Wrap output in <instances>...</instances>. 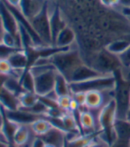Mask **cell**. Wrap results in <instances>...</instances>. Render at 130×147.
Listing matches in <instances>:
<instances>
[{
    "label": "cell",
    "instance_id": "cell-47",
    "mask_svg": "<svg viewBox=\"0 0 130 147\" xmlns=\"http://www.w3.org/2000/svg\"><path fill=\"white\" fill-rule=\"evenodd\" d=\"M129 144H130V143H129Z\"/></svg>",
    "mask_w": 130,
    "mask_h": 147
},
{
    "label": "cell",
    "instance_id": "cell-9",
    "mask_svg": "<svg viewBox=\"0 0 130 147\" xmlns=\"http://www.w3.org/2000/svg\"><path fill=\"white\" fill-rule=\"evenodd\" d=\"M103 76H108V75H103L102 73L98 72L95 68L91 67L90 66L84 63V64L81 65L73 71V73L68 79V82H86L91 79H95L97 77H101Z\"/></svg>",
    "mask_w": 130,
    "mask_h": 147
},
{
    "label": "cell",
    "instance_id": "cell-32",
    "mask_svg": "<svg viewBox=\"0 0 130 147\" xmlns=\"http://www.w3.org/2000/svg\"><path fill=\"white\" fill-rule=\"evenodd\" d=\"M45 145L46 143L43 141L41 136H36L30 144V147H45Z\"/></svg>",
    "mask_w": 130,
    "mask_h": 147
},
{
    "label": "cell",
    "instance_id": "cell-14",
    "mask_svg": "<svg viewBox=\"0 0 130 147\" xmlns=\"http://www.w3.org/2000/svg\"><path fill=\"white\" fill-rule=\"evenodd\" d=\"M41 138L46 143V144H51L55 147H65L67 144L66 132L55 127L51 128Z\"/></svg>",
    "mask_w": 130,
    "mask_h": 147
},
{
    "label": "cell",
    "instance_id": "cell-35",
    "mask_svg": "<svg viewBox=\"0 0 130 147\" xmlns=\"http://www.w3.org/2000/svg\"><path fill=\"white\" fill-rule=\"evenodd\" d=\"M5 33V27H4V24H3V22H2V19H1V17H0V44L2 43V39H3V36H4Z\"/></svg>",
    "mask_w": 130,
    "mask_h": 147
},
{
    "label": "cell",
    "instance_id": "cell-37",
    "mask_svg": "<svg viewBox=\"0 0 130 147\" xmlns=\"http://www.w3.org/2000/svg\"><path fill=\"white\" fill-rule=\"evenodd\" d=\"M120 5H121L123 8H130V0H120Z\"/></svg>",
    "mask_w": 130,
    "mask_h": 147
},
{
    "label": "cell",
    "instance_id": "cell-8",
    "mask_svg": "<svg viewBox=\"0 0 130 147\" xmlns=\"http://www.w3.org/2000/svg\"><path fill=\"white\" fill-rule=\"evenodd\" d=\"M57 73L58 71L54 69L35 76V91L36 95L43 97L54 90Z\"/></svg>",
    "mask_w": 130,
    "mask_h": 147
},
{
    "label": "cell",
    "instance_id": "cell-10",
    "mask_svg": "<svg viewBox=\"0 0 130 147\" xmlns=\"http://www.w3.org/2000/svg\"><path fill=\"white\" fill-rule=\"evenodd\" d=\"M49 13H50V25H51V38H52V46H53L59 34L67 26V24L65 19L63 18V15L59 6L54 7L52 11L49 10Z\"/></svg>",
    "mask_w": 130,
    "mask_h": 147
},
{
    "label": "cell",
    "instance_id": "cell-25",
    "mask_svg": "<svg viewBox=\"0 0 130 147\" xmlns=\"http://www.w3.org/2000/svg\"><path fill=\"white\" fill-rule=\"evenodd\" d=\"M20 84L22 86L23 90L28 92H34L35 91V77L32 75L29 68L27 69L20 79Z\"/></svg>",
    "mask_w": 130,
    "mask_h": 147
},
{
    "label": "cell",
    "instance_id": "cell-5",
    "mask_svg": "<svg viewBox=\"0 0 130 147\" xmlns=\"http://www.w3.org/2000/svg\"><path fill=\"white\" fill-rule=\"evenodd\" d=\"M71 92H88L91 90L100 92H113L116 88V78L114 75L103 76L86 82H69Z\"/></svg>",
    "mask_w": 130,
    "mask_h": 147
},
{
    "label": "cell",
    "instance_id": "cell-43",
    "mask_svg": "<svg viewBox=\"0 0 130 147\" xmlns=\"http://www.w3.org/2000/svg\"><path fill=\"white\" fill-rule=\"evenodd\" d=\"M9 145L5 144V143H2V142H0V147H8Z\"/></svg>",
    "mask_w": 130,
    "mask_h": 147
},
{
    "label": "cell",
    "instance_id": "cell-19",
    "mask_svg": "<svg viewBox=\"0 0 130 147\" xmlns=\"http://www.w3.org/2000/svg\"><path fill=\"white\" fill-rule=\"evenodd\" d=\"M130 46L129 39H117L110 42L109 44L104 47L108 51L114 55H121L124 51H126Z\"/></svg>",
    "mask_w": 130,
    "mask_h": 147
},
{
    "label": "cell",
    "instance_id": "cell-29",
    "mask_svg": "<svg viewBox=\"0 0 130 147\" xmlns=\"http://www.w3.org/2000/svg\"><path fill=\"white\" fill-rule=\"evenodd\" d=\"M119 59H120L123 67H130V46L122 54L119 55Z\"/></svg>",
    "mask_w": 130,
    "mask_h": 147
},
{
    "label": "cell",
    "instance_id": "cell-20",
    "mask_svg": "<svg viewBox=\"0 0 130 147\" xmlns=\"http://www.w3.org/2000/svg\"><path fill=\"white\" fill-rule=\"evenodd\" d=\"M54 90L58 94V96H67L71 95L72 92L70 89V83L67 81V79L62 76L59 72L56 75V80H55V86H54Z\"/></svg>",
    "mask_w": 130,
    "mask_h": 147
},
{
    "label": "cell",
    "instance_id": "cell-18",
    "mask_svg": "<svg viewBox=\"0 0 130 147\" xmlns=\"http://www.w3.org/2000/svg\"><path fill=\"white\" fill-rule=\"evenodd\" d=\"M117 139L130 142V122L125 119H117L114 124Z\"/></svg>",
    "mask_w": 130,
    "mask_h": 147
},
{
    "label": "cell",
    "instance_id": "cell-6",
    "mask_svg": "<svg viewBox=\"0 0 130 147\" xmlns=\"http://www.w3.org/2000/svg\"><path fill=\"white\" fill-rule=\"evenodd\" d=\"M30 22L43 45L45 46H52V38L50 25V13L47 2L43 9L36 17H34L30 20Z\"/></svg>",
    "mask_w": 130,
    "mask_h": 147
},
{
    "label": "cell",
    "instance_id": "cell-33",
    "mask_svg": "<svg viewBox=\"0 0 130 147\" xmlns=\"http://www.w3.org/2000/svg\"><path fill=\"white\" fill-rule=\"evenodd\" d=\"M129 141H124L121 139H117L110 147H130Z\"/></svg>",
    "mask_w": 130,
    "mask_h": 147
},
{
    "label": "cell",
    "instance_id": "cell-41",
    "mask_svg": "<svg viewBox=\"0 0 130 147\" xmlns=\"http://www.w3.org/2000/svg\"><path fill=\"white\" fill-rule=\"evenodd\" d=\"M2 128H3V114L1 109H0V131L2 130Z\"/></svg>",
    "mask_w": 130,
    "mask_h": 147
},
{
    "label": "cell",
    "instance_id": "cell-7",
    "mask_svg": "<svg viewBox=\"0 0 130 147\" xmlns=\"http://www.w3.org/2000/svg\"><path fill=\"white\" fill-rule=\"evenodd\" d=\"M0 17L2 19L5 30L15 37L20 46L23 50L22 44H21L20 35V24L17 22L15 16L7 7L5 0H0Z\"/></svg>",
    "mask_w": 130,
    "mask_h": 147
},
{
    "label": "cell",
    "instance_id": "cell-31",
    "mask_svg": "<svg viewBox=\"0 0 130 147\" xmlns=\"http://www.w3.org/2000/svg\"><path fill=\"white\" fill-rule=\"evenodd\" d=\"M72 98L78 103L80 107L85 106V100H86V92H76L72 94Z\"/></svg>",
    "mask_w": 130,
    "mask_h": 147
},
{
    "label": "cell",
    "instance_id": "cell-11",
    "mask_svg": "<svg viewBox=\"0 0 130 147\" xmlns=\"http://www.w3.org/2000/svg\"><path fill=\"white\" fill-rule=\"evenodd\" d=\"M46 5L44 0H20V11L28 20L36 17Z\"/></svg>",
    "mask_w": 130,
    "mask_h": 147
},
{
    "label": "cell",
    "instance_id": "cell-30",
    "mask_svg": "<svg viewBox=\"0 0 130 147\" xmlns=\"http://www.w3.org/2000/svg\"><path fill=\"white\" fill-rule=\"evenodd\" d=\"M88 147H109L108 145L98 135H96L92 142L88 145Z\"/></svg>",
    "mask_w": 130,
    "mask_h": 147
},
{
    "label": "cell",
    "instance_id": "cell-17",
    "mask_svg": "<svg viewBox=\"0 0 130 147\" xmlns=\"http://www.w3.org/2000/svg\"><path fill=\"white\" fill-rule=\"evenodd\" d=\"M75 39H76V35H75L73 29L69 26H67L59 34L53 46H57L59 48H68L72 46V45L75 42Z\"/></svg>",
    "mask_w": 130,
    "mask_h": 147
},
{
    "label": "cell",
    "instance_id": "cell-12",
    "mask_svg": "<svg viewBox=\"0 0 130 147\" xmlns=\"http://www.w3.org/2000/svg\"><path fill=\"white\" fill-rule=\"evenodd\" d=\"M5 113L10 121L15 122L18 125H31L34 121L42 117L21 108L15 111H6L5 109Z\"/></svg>",
    "mask_w": 130,
    "mask_h": 147
},
{
    "label": "cell",
    "instance_id": "cell-4",
    "mask_svg": "<svg viewBox=\"0 0 130 147\" xmlns=\"http://www.w3.org/2000/svg\"><path fill=\"white\" fill-rule=\"evenodd\" d=\"M86 64L103 75H113L117 70L123 68L119 56L111 53L105 48L94 53Z\"/></svg>",
    "mask_w": 130,
    "mask_h": 147
},
{
    "label": "cell",
    "instance_id": "cell-21",
    "mask_svg": "<svg viewBox=\"0 0 130 147\" xmlns=\"http://www.w3.org/2000/svg\"><path fill=\"white\" fill-rule=\"evenodd\" d=\"M53 126L46 117H41L30 125V129L37 136H42L46 134Z\"/></svg>",
    "mask_w": 130,
    "mask_h": 147
},
{
    "label": "cell",
    "instance_id": "cell-39",
    "mask_svg": "<svg viewBox=\"0 0 130 147\" xmlns=\"http://www.w3.org/2000/svg\"><path fill=\"white\" fill-rule=\"evenodd\" d=\"M100 3L103 6H106V7H111L110 5V1L109 0H100Z\"/></svg>",
    "mask_w": 130,
    "mask_h": 147
},
{
    "label": "cell",
    "instance_id": "cell-13",
    "mask_svg": "<svg viewBox=\"0 0 130 147\" xmlns=\"http://www.w3.org/2000/svg\"><path fill=\"white\" fill-rule=\"evenodd\" d=\"M108 92H100L96 90L86 92L85 107L90 111L100 110L104 106V104L112 99H105V95Z\"/></svg>",
    "mask_w": 130,
    "mask_h": 147
},
{
    "label": "cell",
    "instance_id": "cell-38",
    "mask_svg": "<svg viewBox=\"0 0 130 147\" xmlns=\"http://www.w3.org/2000/svg\"><path fill=\"white\" fill-rule=\"evenodd\" d=\"M122 14L127 18H130V8H123L122 9Z\"/></svg>",
    "mask_w": 130,
    "mask_h": 147
},
{
    "label": "cell",
    "instance_id": "cell-34",
    "mask_svg": "<svg viewBox=\"0 0 130 147\" xmlns=\"http://www.w3.org/2000/svg\"><path fill=\"white\" fill-rule=\"evenodd\" d=\"M5 1L9 5L16 7V8H19L20 4V0H5Z\"/></svg>",
    "mask_w": 130,
    "mask_h": 147
},
{
    "label": "cell",
    "instance_id": "cell-28",
    "mask_svg": "<svg viewBox=\"0 0 130 147\" xmlns=\"http://www.w3.org/2000/svg\"><path fill=\"white\" fill-rule=\"evenodd\" d=\"M19 49L11 48L3 44H0V59H8L9 56Z\"/></svg>",
    "mask_w": 130,
    "mask_h": 147
},
{
    "label": "cell",
    "instance_id": "cell-24",
    "mask_svg": "<svg viewBox=\"0 0 130 147\" xmlns=\"http://www.w3.org/2000/svg\"><path fill=\"white\" fill-rule=\"evenodd\" d=\"M4 88H5L6 90H8L11 92H13L18 97L21 93H23L25 91L20 84V81L13 76H8L6 77V80L4 84Z\"/></svg>",
    "mask_w": 130,
    "mask_h": 147
},
{
    "label": "cell",
    "instance_id": "cell-46",
    "mask_svg": "<svg viewBox=\"0 0 130 147\" xmlns=\"http://www.w3.org/2000/svg\"><path fill=\"white\" fill-rule=\"evenodd\" d=\"M127 20H128V22H129V23H130V18H127Z\"/></svg>",
    "mask_w": 130,
    "mask_h": 147
},
{
    "label": "cell",
    "instance_id": "cell-2",
    "mask_svg": "<svg viewBox=\"0 0 130 147\" xmlns=\"http://www.w3.org/2000/svg\"><path fill=\"white\" fill-rule=\"evenodd\" d=\"M51 60L56 70L66 77L67 81L73 71L85 63L80 51L77 49L72 48L59 52L52 56Z\"/></svg>",
    "mask_w": 130,
    "mask_h": 147
},
{
    "label": "cell",
    "instance_id": "cell-36",
    "mask_svg": "<svg viewBox=\"0 0 130 147\" xmlns=\"http://www.w3.org/2000/svg\"><path fill=\"white\" fill-rule=\"evenodd\" d=\"M6 76H4V75H1L0 74V91H1V90L4 88V84H5V82L6 80Z\"/></svg>",
    "mask_w": 130,
    "mask_h": 147
},
{
    "label": "cell",
    "instance_id": "cell-40",
    "mask_svg": "<svg viewBox=\"0 0 130 147\" xmlns=\"http://www.w3.org/2000/svg\"><path fill=\"white\" fill-rule=\"evenodd\" d=\"M110 1V5L111 6H114L120 4V0H109Z\"/></svg>",
    "mask_w": 130,
    "mask_h": 147
},
{
    "label": "cell",
    "instance_id": "cell-3",
    "mask_svg": "<svg viewBox=\"0 0 130 147\" xmlns=\"http://www.w3.org/2000/svg\"><path fill=\"white\" fill-rule=\"evenodd\" d=\"M123 68L113 74L116 78L113 98L117 105V119H125L126 113L130 108V78H126Z\"/></svg>",
    "mask_w": 130,
    "mask_h": 147
},
{
    "label": "cell",
    "instance_id": "cell-16",
    "mask_svg": "<svg viewBox=\"0 0 130 147\" xmlns=\"http://www.w3.org/2000/svg\"><path fill=\"white\" fill-rule=\"evenodd\" d=\"M13 69L27 70L29 68V62L27 52L24 50H17L7 59Z\"/></svg>",
    "mask_w": 130,
    "mask_h": 147
},
{
    "label": "cell",
    "instance_id": "cell-1",
    "mask_svg": "<svg viewBox=\"0 0 130 147\" xmlns=\"http://www.w3.org/2000/svg\"><path fill=\"white\" fill-rule=\"evenodd\" d=\"M117 120V105L114 98L108 101L97 113V129L100 132L98 136L109 145L117 140L114 124Z\"/></svg>",
    "mask_w": 130,
    "mask_h": 147
},
{
    "label": "cell",
    "instance_id": "cell-42",
    "mask_svg": "<svg viewBox=\"0 0 130 147\" xmlns=\"http://www.w3.org/2000/svg\"><path fill=\"white\" fill-rule=\"evenodd\" d=\"M125 120H127V121H129V122H130V108L127 110V113H126Z\"/></svg>",
    "mask_w": 130,
    "mask_h": 147
},
{
    "label": "cell",
    "instance_id": "cell-15",
    "mask_svg": "<svg viewBox=\"0 0 130 147\" xmlns=\"http://www.w3.org/2000/svg\"><path fill=\"white\" fill-rule=\"evenodd\" d=\"M0 106L6 111H15L20 108L19 97L3 88L0 91Z\"/></svg>",
    "mask_w": 130,
    "mask_h": 147
},
{
    "label": "cell",
    "instance_id": "cell-26",
    "mask_svg": "<svg viewBox=\"0 0 130 147\" xmlns=\"http://www.w3.org/2000/svg\"><path fill=\"white\" fill-rule=\"evenodd\" d=\"M72 100V96L71 95H67V96H60L58 98V105L61 110L64 112H69V107H70V103Z\"/></svg>",
    "mask_w": 130,
    "mask_h": 147
},
{
    "label": "cell",
    "instance_id": "cell-22",
    "mask_svg": "<svg viewBox=\"0 0 130 147\" xmlns=\"http://www.w3.org/2000/svg\"><path fill=\"white\" fill-rule=\"evenodd\" d=\"M0 109H1L2 114H3V128H2V131L5 134V136H7V138L10 141V144H13V136L14 134L19 127V125L16 124L15 122L10 121L7 116L5 115V109L0 106Z\"/></svg>",
    "mask_w": 130,
    "mask_h": 147
},
{
    "label": "cell",
    "instance_id": "cell-27",
    "mask_svg": "<svg viewBox=\"0 0 130 147\" xmlns=\"http://www.w3.org/2000/svg\"><path fill=\"white\" fill-rule=\"evenodd\" d=\"M13 67L7 59H0V74L4 76H10L13 72Z\"/></svg>",
    "mask_w": 130,
    "mask_h": 147
},
{
    "label": "cell",
    "instance_id": "cell-44",
    "mask_svg": "<svg viewBox=\"0 0 130 147\" xmlns=\"http://www.w3.org/2000/svg\"><path fill=\"white\" fill-rule=\"evenodd\" d=\"M8 147H21V146L16 145V144H9V146H8Z\"/></svg>",
    "mask_w": 130,
    "mask_h": 147
},
{
    "label": "cell",
    "instance_id": "cell-45",
    "mask_svg": "<svg viewBox=\"0 0 130 147\" xmlns=\"http://www.w3.org/2000/svg\"><path fill=\"white\" fill-rule=\"evenodd\" d=\"M45 147H55V146H53V145H51V144H46Z\"/></svg>",
    "mask_w": 130,
    "mask_h": 147
},
{
    "label": "cell",
    "instance_id": "cell-23",
    "mask_svg": "<svg viewBox=\"0 0 130 147\" xmlns=\"http://www.w3.org/2000/svg\"><path fill=\"white\" fill-rule=\"evenodd\" d=\"M19 100L20 104V108L28 109L34 106V105L39 100V96L34 92L24 91L19 96Z\"/></svg>",
    "mask_w": 130,
    "mask_h": 147
}]
</instances>
